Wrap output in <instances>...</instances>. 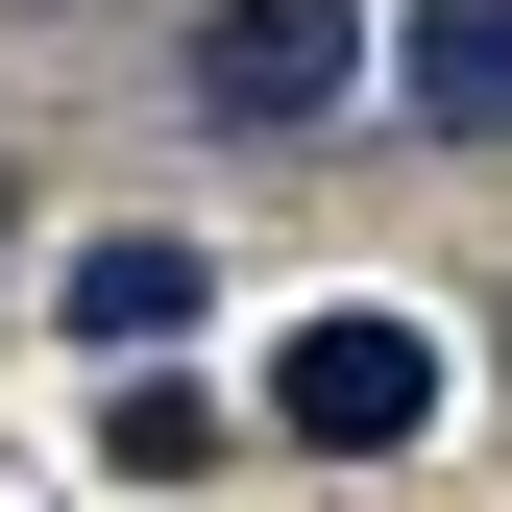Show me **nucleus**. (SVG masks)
<instances>
[{"label":"nucleus","instance_id":"1","mask_svg":"<svg viewBox=\"0 0 512 512\" xmlns=\"http://www.w3.org/2000/svg\"><path fill=\"white\" fill-rule=\"evenodd\" d=\"M269 415L317 439V464H391V439L439 415V342H415V317H293V342H269Z\"/></svg>","mask_w":512,"mask_h":512},{"label":"nucleus","instance_id":"2","mask_svg":"<svg viewBox=\"0 0 512 512\" xmlns=\"http://www.w3.org/2000/svg\"><path fill=\"white\" fill-rule=\"evenodd\" d=\"M342 98V0H220L196 25V122H317Z\"/></svg>","mask_w":512,"mask_h":512},{"label":"nucleus","instance_id":"3","mask_svg":"<svg viewBox=\"0 0 512 512\" xmlns=\"http://www.w3.org/2000/svg\"><path fill=\"white\" fill-rule=\"evenodd\" d=\"M415 122L439 147H512V0H415Z\"/></svg>","mask_w":512,"mask_h":512},{"label":"nucleus","instance_id":"4","mask_svg":"<svg viewBox=\"0 0 512 512\" xmlns=\"http://www.w3.org/2000/svg\"><path fill=\"white\" fill-rule=\"evenodd\" d=\"M74 317L98 342H171V317H196V244H74Z\"/></svg>","mask_w":512,"mask_h":512}]
</instances>
